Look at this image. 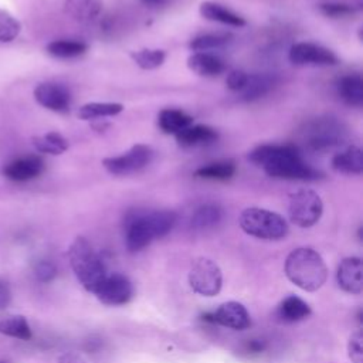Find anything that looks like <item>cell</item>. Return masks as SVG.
Returning <instances> with one entry per match:
<instances>
[{
  "mask_svg": "<svg viewBox=\"0 0 363 363\" xmlns=\"http://www.w3.org/2000/svg\"><path fill=\"white\" fill-rule=\"evenodd\" d=\"M0 363H9V362H4V360H0Z\"/></svg>",
  "mask_w": 363,
  "mask_h": 363,
  "instance_id": "42",
  "label": "cell"
},
{
  "mask_svg": "<svg viewBox=\"0 0 363 363\" xmlns=\"http://www.w3.org/2000/svg\"><path fill=\"white\" fill-rule=\"evenodd\" d=\"M221 217H223V210L217 204L206 203L199 208H196V211L191 216L190 224L196 230H204V228L217 225Z\"/></svg>",
  "mask_w": 363,
  "mask_h": 363,
  "instance_id": "27",
  "label": "cell"
},
{
  "mask_svg": "<svg viewBox=\"0 0 363 363\" xmlns=\"http://www.w3.org/2000/svg\"><path fill=\"white\" fill-rule=\"evenodd\" d=\"M139 1L149 9H159L169 3V0H139Z\"/></svg>",
  "mask_w": 363,
  "mask_h": 363,
  "instance_id": "41",
  "label": "cell"
},
{
  "mask_svg": "<svg viewBox=\"0 0 363 363\" xmlns=\"http://www.w3.org/2000/svg\"><path fill=\"white\" fill-rule=\"evenodd\" d=\"M44 170V160L37 155H27L9 162L3 167V174L13 182H28L38 177Z\"/></svg>",
  "mask_w": 363,
  "mask_h": 363,
  "instance_id": "14",
  "label": "cell"
},
{
  "mask_svg": "<svg viewBox=\"0 0 363 363\" xmlns=\"http://www.w3.org/2000/svg\"><path fill=\"white\" fill-rule=\"evenodd\" d=\"M123 111V105L118 102H89L79 108L78 118L84 121L115 116Z\"/></svg>",
  "mask_w": 363,
  "mask_h": 363,
  "instance_id": "28",
  "label": "cell"
},
{
  "mask_svg": "<svg viewBox=\"0 0 363 363\" xmlns=\"http://www.w3.org/2000/svg\"><path fill=\"white\" fill-rule=\"evenodd\" d=\"M34 275L40 282H50L57 275V267L54 265V262L47 259L38 261L34 267Z\"/></svg>",
  "mask_w": 363,
  "mask_h": 363,
  "instance_id": "36",
  "label": "cell"
},
{
  "mask_svg": "<svg viewBox=\"0 0 363 363\" xmlns=\"http://www.w3.org/2000/svg\"><path fill=\"white\" fill-rule=\"evenodd\" d=\"M278 82L275 74H252L248 75L245 85L240 91L242 101H255L267 95Z\"/></svg>",
  "mask_w": 363,
  "mask_h": 363,
  "instance_id": "19",
  "label": "cell"
},
{
  "mask_svg": "<svg viewBox=\"0 0 363 363\" xmlns=\"http://www.w3.org/2000/svg\"><path fill=\"white\" fill-rule=\"evenodd\" d=\"M332 167L346 174H360L363 172V153L359 146H347L332 157Z\"/></svg>",
  "mask_w": 363,
  "mask_h": 363,
  "instance_id": "21",
  "label": "cell"
},
{
  "mask_svg": "<svg viewBox=\"0 0 363 363\" xmlns=\"http://www.w3.org/2000/svg\"><path fill=\"white\" fill-rule=\"evenodd\" d=\"M200 14L210 21H217L231 27H244L247 24L245 18L240 14L234 13L233 10L227 9L225 6L216 3V1H203L199 9Z\"/></svg>",
  "mask_w": 363,
  "mask_h": 363,
  "instance_id": "18",
  "label": "cell"
},
{
  "mask_svg": "<svg viewBox=\"0 0 363 363\" xmlns=\"http://www.w3.org/2000/svg\"><path fill=\"white\" fill-rule=\"evenodd\" d=\"M189 284L191 289L203 296H214L221 291L223 274L217 262L201 257L193 261L189 271Z\"/></svg>",
  "mask_w": 363,
  "mask_h": 363,
  "instance_id": "8",
  "label": "cell"
},
{
  "mask_svg": "<svg viewBox=\"0 0 363 363\" xmlns=\"http://www.w3.org/2000/svg\"><path fill=\"white\" fill-rule=\"evenodd\" d=\"M88 45L78 40H55L47 45V52L55 58H75L86 51Z\"/></svg>",
  "mask_w": 363,
  "mask_h": 363,
  "instance_id": "30",
  "label": "cell"
},
{
  "mask_svg": "<svg viewBox=\"0 0 363 363\" xmlns=\"http://www.w3.org/2000/svg\"><path fill=\"white\" fill-rule=\"evenodd\" d=\"M102 0H64L65 13L81 24L95 21L102 13Z\"/></svg>",
  "mask_w": 363,
  "mask_h": 363,
  "instance_id": "16",
  "label": "cell"
},
{
  "mask_svg": "<svg viewBox=\"0 0 363 363\" xmlns=\"http://www.w3.org/2000/svg\"><path fill=\"white\" fill-rule=\"evenodd\" d=\"M288 213L289 220L295 225L308 228L319 221L323 213V203L316 191L311 189H301L289 196Z\"/></svg>",
  "mask_w": 363,
  "mask_h": 363,
  "instance_id": "7",
  "label": "cell"
},
{
  "mask_svg": "<svg viewBox=\"0 0 363 363\" xmlns=\"http://www.w3.org/2000/svg\"><path fill=\"white\" fill-rule=\"evenodd\" d=\"M227 41H228V35L210 33V34H201L194 37L190 41L189 47L196 52H207L208 50H214L224 45Z\"/></svg>",
  "mask_w": 363,
  "mask_h": 363,
  "instance_id": "32",
  "label": "cell"
},
{
  "mask_svg": "<svg viewBox=\"0 0 363 363\" xmlns=\"http://www.w3.org/2000/svg\"><path fill=\"white\" fill-rule=\"evenodd\" d=\"M346 126L336 118H315L305 123L301 130V140L312 152H326L345 143Z\"/></svg>",
  "mask_w": 363,
  "mask_h": 363,
  "instance_id": "5",
  "label": "cell"
},
{
  "mask_svg": "<svg viewBox=\"0 0 363 363\" xmlns=\"http://www.w3.org/2000/svg\"><path fill=\"white\" fill-rule=\"evenodd\" d=\"M277 315L282 322H299L311 315V308L299 296L289 295L278 305Z\"/></svg>",
  "mask_w": 363,
  "mask_h": 363,
  "instance_id": "23",
  "label": "cell"
},
{
  "mask_svg": "<svg viewBox=\"0 0 363 363\" xmlns=\"http://www.w3.org/2000/svg\"><path fill=\"white\" fill-rule=\"evenodd\" d=\"M57 363H85V360H84V357L79 353L67 352V353H62L57 359Z\"/></svg>",
  "mask_w": 363,
  "mask_h": 363,
  "instance_id": "39",
  "label": "cell"
},
{
  "mask_svg": "<svg viewBox=\"0 0 363 363\" xmlns=\"http://www.w3.org/2000/svg\"><path fill=\"white\" fill-rule=\"evenodd\" d=\"M177 216L170 210L138 211L129 216L125 227V242L130 252H138L153 240L164 237L172 231Z\"/></svg>",
  "mask_w": 363,
  "mask_h": 363,
  "instance_id": "2",
  "label": "cell"
},
{
  "mask_svg": "<svg viewBox=\"0 0 363 363\" xmlns=\"http://www.w3.org/2000/svg\"><path fill=\"white\" fill-rule=\"evenodd\" d=\"M337 92L342 101L350 106L363 105V78L360 74H347L337 81Z\"/></svg>",
  "mask_w": 363,
  "mask_h": 363,
  "instance_id": "22",
  "label": "cell"
},
{
  "mask_svg": "<svg viewBox=\"0 0 363 363\" xmlns=\"http://www.w3.org/2000/svg\"><path fill=\"white\" fill-rule=\"evenodd\" d=\"M247 78H248V74H245L241 69H234V71L228 72V75H227V79H225L227 88L231 91H235V92H240L242 89V86L245 85Z\"/></svg>",
  "mask_w": 363,
  "mask_h": 363,
  "instance_id": "37",
  "label": "cell"
},
{
  "mask_svg": "<svg viewBox=\"0 0 363 363\" xmlns=\"http://www.w3.org/2000/svg\"><path fill=\"white\" fill-rule=\"evenodd\" d=\"M288 57L295 65H335L337 62L333 51L315 43L294 44Z\"/></svg>",
  "mask_w": 363,
  "mask_h": 363,
  "instance_id": "11",
  "label": "cell"
},
{
  "mask_svg": "<svg viewBox=\"0 0 363 363\" xmlns=\"http://www.w3.org/2000/svg\"><path fill=\"white\" fill-rule=\"evenodd\" d=\"M363 265L359 257H347L337 267L336 279L339 286L349 294L359 295L363 291Z\"/></svg>",
  "mask_w": 363,
  "mask_h": 363,
  "instance_id": "15",
  "label": "cell"
},
{
  "mask_svg": "<svg viewBox=\"0 0 363 363\" xmlns=\"http://www.w3.org/2000/svg\"><path fill=\"white\" fill-rule=\"evenodd\" d=\"M34 98L35 101L50 109L52 112H67L71 106V94L69 91L55 82H41L34 88Z\"/></svg>",
  "mask_w": 363,
  "mask_h": 363,
  "instance_id": "13",
  "label": "cell"
},
{
  "mask_svg": "<svg viewBox=\"0 0 363 363\" xmlns=\"http://www.w3.org/2000/svg\"><path fill=\"white\" fill-rule=\"evenodd\" d=\"M133 62L142 69H155L166 60V52L159 48H145L130 54Z\"/></svg>",
  "mask_w": 363,
  "mask_h": 363,
  "instance_id": "31",
  "label": "cell"
},
{
  "mask_svg": "<svg viewBox=\"0 0 363 363\" xmlns=\"http://www.w3.org/2000/svg\"><path fill=\"white\" fill-rule=\"evenodd\" d=\"M250 162L261 166L274 179L318 180L322 173L308 164L294 145H259L248 155Z\"/></svg>",
  "mask_w": 363,
  "mask_h": 363,
  "instance_id": "1",
  "label": "cell"
},
{
  "mask_svg": "<svg viewBox=\"0 0 363 363\" xmlns=\"http://www.w3.org/2000/svg\"><path fill=\"white\" fill-rule=\"evenodd\" d=\"M20 30V21L10 11L0 9V43H11Z\"/></svg>",
  "mask_w": 363,
  "mask_h": 363,
  "instance_id": "33",
  "label": "cell"
},
{
  "mask_svg": "<svg viewBox=\"0 0 363 363\" xmlns=\"http://www.w3.org/2000/svg\"><path fill=\"white\" fill-rule=\"evenodd\" d=\"M94 294L102 303L118 306L130 301L133 295V286L129 278L123 274H106Z\"/></svg>",
  "mask_w": 363,
  "mask_h": 363,
  "instance_id": "10",
  "label": "cell"
},
{
  "mask_svg": "<svg viewBox=\"0 0 363 363\" xmlns=\"http://www.w3.org/2000/svg\"><path fill=\"white\" fill-rule=\"evenodd\" d=\"M363 335L362 330H354L347 342V353L352 363H363Z\"/></svg>",
  "mask_w": 363,
  "mask_h": 363,
  "instance_id": "34",
  "label": "cell"
},
{
  "mask_svg": "<svg viewBox=\"0 0 363 363\" xmlns=\"http://www.w3.org/2000/svg\"><path fill=\"white\" fill-rule=\"evenodd\" d=\"M203 319L211 323H218L221 326H225L234 330H242L251 325V318L248 311L242 303L235 301H228L221 303L213 313L203 316Z\"/></svg>",
  "mask_w": 363,
  "mask_h": 363,
  "instance_id": "12",
  "label": "cell"
},
{
  "mask_svg": "<svg viewBox=\"0 0 363 363\" xmlns=\"http://www.w3.org/2000/svg\"><path fill=\"white\" fill-rule=\"evenodd\" d=\"M0 333L20 340L31 339V328L23 315H11L0 319Z\"/></svg>",
  "mask_w": 363,
  "mask_h": 363,
  "instance_id": "29",
  "label": "cell"
},
{
  "mask_svg": "<svg viewBox=\"0 0 363 363\" xmlns=\"http://www.w3.org/2000/svg\"><path fill=\"white\" fill-rule=\"evenodd\" d=\"M11 302V291L6 281L0 279V309H4Z\"/></svg>",
  "mask_w": 363,
  "mask_h": 363,
  "instance_id": "38",
  "label": "cell"
},
{
  "mask_svg": "<svg viewBox=\"0 0 363 363\" xmlns=\"http://www.w3.org/2000/svg\"><path fill=\"white\" fill-rule=\"evenodd\" d=\"M356 10V7L346 4V3H323L320 4V11L332 18H337V17H345L352 14Z\"/></svg>",
  "mask_w": 363,
  "mask_h": 363,
  "instance_id": "35",
  "label": "cell"
},
{
  "mask_svg": "<svg viewBox=\"0 0 363 363\" xmlns=\"http://www.w3.org/2000/svg\"><path fill=\"white\" fill-rule=\"evenodd\" d=\"M264 349H265V342H264V340H255V339H252V340H250V342L247 343V350H248V352L259 353V352H262Z\"/></svg>",
  "mask_w": 363,
  "mask_h": 363,
  "instance_id": "40",
  "label": "cell"
},
{
  "mask_svg": "<svg viewBox=\"0 0 363 363\" xmlns=\"http://www.w3.org/2000/svg\"><path fill=\"white\" fill-rule=\"evenodd\" d=\"M33 146L40 153L61 155L68 149V140L58 132H47L31 139Z\"/></svg>",
  "mask_w": 363,
  "mask_h": 363,
  "instance_id": "26",
  "label": "cell"
},
{
  "mask_svg": "<svg viewBox=\"0 0 363 363\" xmlns=\"http://www.w3.org/2000/svg\"><path fill=\"white\" fill-rule=\"evenodd\" d=\"M153 152L147 145H135L129 150L123 152L118 156L105 157L102 160L104 167L116 176H126L135 172H139L145 166H147L152 160Z\"/></svg>",
  "mask_w": 363,
  "mask_h": 363,
  "instance_id": "9",
  "label": "cell"
},
{
  "mask_svg": "<svg viewBox=\"0 0 363 363\" xmlns=\"http://www.w3.org/2000/svg\"><path fill=\"white\" fill-rule=\"evenodd\" d=\"M157 123L164 133L176 135L184 128L190 126L193 123V118L180 109L166 108L160 111L157 116Z\"/></svg>",
  "mask_w": 363,
  "mask_h": 363,
  "instance_id": "24",
  "label": "cell"
},
{
  "mask_svg": "<svg viewBox=\"0 0 363 363\" xmlns=\"http://www.w3.org/2000/svg\"><path fill=\"white\" fill-rule=\"evenodd\" d=\"M176 140L183 147H193V146H201L208 145L217 140L218 133L216 129L207 125H190L174 135Z\"/></svg>",
  "mask_w": 363,
  "mask_h": 363,
  "instance_id": "17",
  "label": "cell"
},
{
  "mask_svg": "<svg viewBox=\"0 0 363 363\" xmlns=\"http://www.w3.org/2000/svg\"><path fill=\"white\" fill-rule=\"evenodd\" d=\"M285 275L303 291L319 289L328 278V268L320 254L308 247L292 250L285 259Z\"/></svg>",
  "mask_w": 363,
  "mask_h": 363,
  "instance_id": "3",
  "label": "cell"
},
{
  "mask_svg": "<svg viewBox=\"0 0 363 363\" xmlns=\"http://www.w3.org/2000/svg\"><path fill=\"white\" fill-rule=\"evenodd\" d=\"M69 265L79 284L89 292H95L106 271L104 261L84 237H77L68 248Z\"/></svg>",
  "mask_w": 363,
  "mask_h": 363,
  "instance_id": "4",
  "label": "cell"
},
{
  "mask_svg": "<svg viewBox=\"0 0 363 363\" xmlns=\"http://www.w3.org/2000/svg\"><path fill=\"white\" fill-rule=\"evenodd\" d=\"M235 173V163L233 160H217L199 167L194 176L206 180H228Z\"/></svg>",
  "mask_w": 363,
  "mask_h": 363,
  "instance_id": "25",
  "label": "cell"
},
{
  "mask_svg": "<svg viewBox=\"0 0 363 363\" xmlns=\"http://www.w3.org/2000/svg\"><path fill=\"white\" fill-rule=\"evenodd\" d=\"M240 227L248 235L261 240H281L288 234L286 220L271 210L248 207L240 214Z\"/></svg>",
  "mask_w": 363,
  "mask_h": 363,
  "instance_id": "6",
  "label": "cell"
},
{
  "mask_svg": "<svg viewBox=\"0 0 363 363\" xmlns=\"http://www.w3.org/2000/svg\"><path fill=\"white\" fill-rule=\"evenodd\" d=\"M187 67L201 77H217L225 69L223 60L211 52H193L187 58Z\"/></svg>",
  "mask_w": 363,
  "mask_h": 363,
  "instance_id": "20",
  "label": "cell"
}]
</instances>
